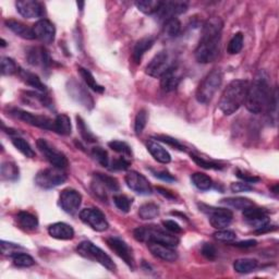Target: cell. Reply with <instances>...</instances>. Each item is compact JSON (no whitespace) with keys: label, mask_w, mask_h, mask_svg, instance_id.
<instances>
[{"label":"cell","mask_w":279,"mask_h":279,"mask_svg":"<svg viewBox=\"0 0 279 279\" xmlns=\"http://www.w3.org/2000/svg\"><path fill=\"white\" fill-rule=\"evenodd\" d=\"M230 190L235 192V193H240V192H248L253 190V186H251L248 182H233L230 186Z\"/></svg>","instance_id":"53"},{"label":"cell","mask_w":279,"mask_h":279,"mask_svg":"<svg viewBox=\"0 0 279 279\" xmlns=\"http://www.w3.org/2000/svg\"><path fill=\"white\" fill-rule=\"evenodd\" d=\"M243 40H245V38H243L242 33H237L233 35L229 44H228V53L230 55L239 54L243 48Z\"/></svg>","instance_id":"40"},{"label":"cell","mask_w":279,"mask_h":279,"mask_svg":"<svg viewBox=\"0 0 279 279\" xmlns=\"http://www.w3.org/2000/svg\"><path fill=\"white\" fill-rule=\"evenodd\" d=\"M187 10L186 1H163L161 6L156 13L157 18L166 22L167 20L176 18L179 14L185 13Z\"/></svg>","instance_id":"14"},{"label":"cell","mask_w":279,"mask_h":279,"mask_svg":"<svg viewBox=\"0 0 279 279\" xmlns=\"http://www.w3.org/2000/svg\"><path fill=\"white\" fill-rule=\"evenodd\" d=\"M130 161L126 160L124 157H119V158H116L111 161V163H109V166H111V170H126L130 167Z\"/></svg>","instance_id":"50"},{"label":"cell","mask_w":279,"mask_h":279,"mask_svg":"<svg viewBox=\"0 0 279 279\" xmlns=\"http://www.w3.org/2000/svg\"><path fill=\"white\" fill-rule=\"evenodd\" d=\"M148 150L151 155L160 164H169L171 161V156L168 151L165 150L163 146L157 143L155 141L148 142Z\"/></svg>","instance_id":"26"},{"label":"cell","mask_w":279,"mask_h":279,"mask_svg":"<svg viewBox=\"0 0 279 279\" xmlns=\"http://www.w3.org/2000/svg\"><path fill=\"white\" fill-rule=\"evenodd\" d=\"M180 30H181V23L179 21V19L172 18L164 22V33L168 37L178 36Z\"/></svg>","instance_id":"37"},{"label":"cell","mask_w":279,"mask_h":279,"mask_svg":"<svg viewBox=\"0 0 279 279\" xmlns=\"http://www.w3.org/2000/svg\"><path fill=\"white\" fill-rule=\"evenodd\" d=\"M272 91L268 77L261 71L251 84H248L245 105L252 114H261L270 104Z\"/></svg>","instance_id":"2"},{"label":"cell","mask_w":279,"mask_h":279,"mask_svg":"<svg viewBox=\"0 0 279 279\" xmlns=\"http://www.w3.org/2000/svg\"><path fill=\"white\" fill-rule=\"evenodd\" d=\"M50 237L58 240H71L74 237L73 228L64 222H56L48 227Z\"/></svg>","instance_id":"23"},{"label":"cell","mask_w":279,"mask_h":279,"mask_svg":"<svg viewBox=\"0 0 279 279\" xmlns=\"http://www.w3.org/2000/svg\"><path fill=\"white\" fill-rule=\"evenodd\" d=\"M108 247L113 250L120 258H123L126 265L133 268V256H132L131 248L120 238L110 237L106 239Z\"/></svg>","instance_id":"17"},{"label":"cell","mask_w":279,"mask_h":279,"mask_svg":"<svg viewBox=\"0 0 279 279\" xmlns=\"http://www.w3.org/2000/svg\"><path fill=\"white\" fill-rule=\"evenodd\" d=\"M56 133L60 135H70L71 131H72V126H71V120L67 115L62 114L56 117L54 120V130Z\"/></svg>","instance_id":"28"},{"label":"cell","mask_w":279,"mask_h":279,"mask_svg":"<svg viewBox=\"0 0 279 279\" xmlns=\"http://www.w3.org/2000/svg\"><path fill=\"white\" fill-rule=\"evenodd\" d=\"M0 174H1L2 179L4 180H17L19 178V168L18 166L11 163V161H6L1 165V168H0Z\"/></svg>","instance_id":"35"},{"label":"cell","mask_w":279,"mask_h":279,"mask_svg":"<svg viewBox=\"0 0 279 279\" xmlns=\"http://www.w3.org/2000/svg\"><path fill=\"white\" fill-rule=\"evenodd\" d=\"M169 62V56L167 52H160L151 60L146 67V73L153 78H161L167 70L171 67Z\"/></svg>","instance_id":"15"},{"label":"cell","mask_w":279,"mask_h":279,"mask_svg":"<svg viewBox=\"0 0 279 279\" xmlns=\"http://www.w3.org/2000/svg\"><path fill=\"white\" fill-rule=\"evenodd\" d=\"M17 220L19 226L24 230L33 231L38 227V220L36 216L29 212H20L17 215Z\"/></svg>","instance_id":"27"},{"label":"cell","mask_w":279,"mask_h":279,"mask_svg":"<svg viewBox=\"0 0 279 279\" xmlns=\"http://www.w3.org/2000/svg\"><path fill=\"white\" fill-rule=\"evenodd\" d=\"M68 92L71 97H72L75 101H78L85 108L92 109L94 107V100L92 96L90 95L88 91L85 90L83 85H81L79 82L75 80H71L68 82Z\"/></svg>","instance_id":"13"},{"label":"cell","mask_w":279,"mask_h":279,"mask_svg":"<svg viewBox=\"0 0 279 279\" xmlns=\"http://www.w3.org/2000/svg\"><path fill=\"white\" fill-rule=\"evenodd\" d=\"M181 81V75L178 73L176 65L172 64L171 67L161 75L160 78V88L165 92H172L175 91Z\"/></svg>","instance_id":"22"},{"label":"cell","mask_w":279,"mask_h":279,"mask_svg":"<svg viewBox=\"0 0 279 279\" xmlns=\"http://www.w3.org/2000/svg\"><path fill=\"white\" fill-rule=\"evenodd\" d=\"M163 225H164V227H165V229L167 230V231H169V232H171V233H180V232H182V228L177 224V222L175 221V220H164L163 221Z\"/></svg>","instance_id":"54"},{"label":"cell","mask_w":279,"mask_h":279,"mask_svg":"<svg viewBox=\"0 0 279 279\" xmlns=\"http://www.w3.org/2000/svg\"><path fill=\"white\" fill-rule=\"evenodd\" d=\"M33 33L35 38L39 39L44 44H52L55 40V25L47 19H40L33 25Z\"/></svg>","instance_id":"16"},{"label":"cell","mask_w":279,"mask_h":279,"mask_svg":"<svg viewBox=\"0 0 279 279\" xmlns=\"http://www.w3.org/2000/svg\"><path fill=\"white\" fill-rule=\"evenodd\" d=\"M191 158L193 159V161L196 165H199L200 167H202V168H205V169H222V166L220 164L216 163V161L205 159V158H203V157L196 156L194 154H191Z\"/></svg>","instance_id":"45"},{"label":"cell","mask_w":279,"mask_h":279,"mask_svg":"<svg viewBox=\"0 0 279 279\" xmlns=\"http://www.w3.org/2000/svg\"><path fill=\"white\" fill-rule=\"evenodd\" d=\"M214 238L216 240L225 243H230L236 240L237 235L236 232L232 230H227V229H219L214 233Z\"/></svg>","instance_id":"49"},{"label":"cell","mask_w":279,"mask_h":279,"mask_svg":"<svg viewBox=\"0 0 279 279\" xmlns=\"http://www.w3.org/2000/svg\"><path fill=\"white\" fill-rule=\"evenodd\" d=\"M82 203V195L77 190L67 187L62 191L59 196V204L62 209L68 214H75Z\"/></svg>","instance_id":"12"},{"label":"cell","mask_w":279,"mask_h":279,"mask_svg":"<svg viewBox=\"0 0 279 279\" xmlns=\"http://www.w3.org/2000/svg\"><path fill=\"white\" fill-rule=\"evenodd\" d=\"M67 174L59 168H46L37 172L35 177V182L38 186L45 190L54 189V187L62 185L67 180Z\"/></svg>","instance_id":"7"},{"label":"cell","mask_w":279,"mask_h":279,"mask_svg":"<svg viewBox=\"0 0 279 279\" xmlns=\"http://www.w3.org/2000/svg\"><path fill=\"white\" fill-rule=\"evenodd\" d=\"M1 43H2V44H1V46H2V47L6 46V42H4V39H1Z\"/></svg>","instance_id":"59"},{"label":"cell","mask_w":279,"mask_h":279,"mask_svg":"<svg viewBox=\"0 0 279 279\" xmlns=\"http://www.w3.org/2000/svg\"><path fill=\"white\" fill-rule=\"evenodd\" d=\"M125 184L136 194L140 195H151L153 193V189L150 181L138 171H130L125 175Z\"/></svg>","instance_id":"11"},{"label":"cell","mask_w":279,"mask_h":279,"mask_svg":"<svg viewBox=\"0 0 279 279\" xmlns=\"http://www.w3.org/2000/svg\"><path fill=\"white\" fill-rule=\"evenodd\" d=\"M224 74L220 69H214L206 75L196 90V99L202 104H209L222 83Z\"/></svg>","instance_id":"5"},{"label":"cell","mask_w":279,"mask_h":279,"mask_svg":"<svg viewBox=\"0 0 279 279\" xmlns=\"http://www.w3.org/2000/svg\"><path fill=\"white\" fill-rule=\"evenodd\" d=\"M80 219L84 224L89 225L93 230L98 232L106 231L109 227L104 213L98 209H94V207H90V209H84L81 211Z\"/></svg>","instance_id":"10"},{"label":"cell","mask_w":279,"mask_h":279,"mask_svg":"<svg viewBox=\"0 0 279 279\" xmlns=\"http://www.w3.org/2000/svg\"><path fill=\"white\" fill-rule=\"evenodd\" d=\"M210 222L215 229H225L231 224L233 214L228 209H212L210 211Z\"/></svg>","instance_id":"20"},{"label":"cell","mask_w":279,"mask_h":279,"mask_svg":"<svg viewBox=\"0 0 279 279\" xmlns=\"http://www.w3.org/2000/svg\"><path fill=\"white\" fill-rule=\"evenodd\" d=\"M159 215V207L155 203H145L139 209V216L143 220L154 219Z\"/></svg>","instance_id":"32"},{"label":"cell","mask_w":279,"mask_h":279,"mask_svg":"<svg viewBox=\"0 0 279 279\" xmlns=\"http://www.w3.org/2000/svg\"><path fill=\"white\" fill-rule=\"evenodd\" d=\"M163 1L159 0H139L135 1V6L141 12L145 14H156L161 6Z\"/></svg>","instance_id":"30"},{"label":"cell","mask_w":279,"mask_h":279,"mask_svg":"<svg viewBox=\"0 0 279 279\" xmlns=\"http://www.w3.org/2000/svg\"><path fill=\"white\" fill-rule=\"evenodd\" d=\"M77 124H78V129L81 136H82V139L88 142V143H94L96 141V138L94 136V134L91 132L88 128V125H86L85 121L81 118L80 116L77 117Z\"/></svg>","instance_id":"41"},{"label":"cell","mask_w":279,"mask_h":279,"mask_svg":"<svg viewBox=\"0 0 279 279\" xmlns=\"http://www.w3.org/2000/svg\"><path fill=\"white\" fill-rule=\"evenodd\" d=\"M221 204H225L236 210L245 211L254 205V203L251 200L246 199V197H227V199L221 200Z\"/></svg>","instance_id":"31"},{"label":"cell","mask_w":279,"mask_h":279,"mask_svg":"<svg viewBox=\"0 0 279 279\" xmlns=\"http://www.w3.org/2000/svg\"><path fill=\"white\" fill-rule=\"evenodd\" d=\"M191 180L192 184L200 191H209L213 186L212 179L207 175L203 174V172H195V174L191 176Z\"/></svg>","instance_id":"33"},{"label":"cell","mask_w":279,"mask_h":279,"mask_svg":"<svg viewBox=\"0 0 279 279\" xmlns=\"http://www.w3.org/2000/svg\"><path fill=\"white\" fill-rule=\"evenodd\" d=\"M133 236L135 240L145 243H161V245L176 248L179 245V238L171 232L160 229L157 226H143L134 229Z\"/></svg>","instance_id":"4"},{"label":"cell","mask_w":279,"mask_h":279,"mask_svg":"<svg viewBox=\"0 0 279 279\" xmlns=\"http://www.w3.org/2000/svg\"><path fill=\"white\" fill-rule=\"evenodd\" d=\"M36 145L40 153L49 161L50 165H53L56 168L59 169L67 168L69 165L67 157H65V155L62 154V152H59L58 150H56L54 146L50 145L46 140L38 139Z\"/></svg>","instance_id":"8"},{"label":"cell","mask_w":279,"mask_h":279,"mask_svg":"<svg viewBox=\"0 0 279 279\" xmlns=\"http://www.w3.org/2000/svg\"><path fill=\"white\" fill-rule=\"evenodd\" d=\"M222 29L224 22L218 17L210 18L203 24L200 42L194 52L197 62L210 63L217 58L219 54Z\"/></svg>","instance_id":"1"},{"label":"cell","mask_w":279,"mask_h":279,"mask_svg":"<svg viewBox=\"0 0 279 279\" xmlns=\"http://www.w3.org/2000/svg\"><path fill=\"white\" fill-rule=\"evenodd\" d=\"M109 148L117 152V153H119L121 155H124L125 157H130L132 155V152H131V148L130 146L125 143V142L123 141H111L108 143Z\"/></svg>","instance_id":"43"},{"label":"cell","mask_w":279,"mask_h":279,"mask_svg":"<svg viewBox=\"0 0 279 279\" xmlns=\"http://www.w3.org/2000/svg\"><path fill=\"white\" fill-rule=\"evenodd\" d=\"M10 114L13 116L14 118H17L19 120L23 121L25 124H29L34 126H37L40 129L45 130H54V120L46 116L42 115H35L32 113H29V111H25L19 108H13L10 110Z\"/></svg>","instance_id":"9"},{"label":"cell","mask_w":279,"mask_h":279,"mask_svg":"<svg viewBox=\"0 0 279 279\" xmlns=\"http://www.w3.org/2000/svg\"><path fill=\"white\" fill-rule=\"evenodd\" d=\"M237 176L239 177V178L245 180V182H248V184H254V182L260 181V178H257V177H254V176H246L245 174H242V172H240V171L237 172Z\"/></svg>","instance_id":"56"},{"label":"cell","mask_w":279,"mask_h":279,"mask_svg":"<svg viewBox=\"0 0 279 279\" xmlns=\"http://www.w3.org/2000/svg\"><path fill=\"white\" fill-rule=\"evenodd\" d=\"M13 264L18 267H31L35 264L34 258L27 253H14L12 255Z\"/></svg>","instance_id":"39"},{"label":"cell","mask_w":279,"mask_h":279,"mask_svg":"<svg viewBox=\"0 0 279 279\" xmlns=\"http://www.w3.org/2000/svg\"><path fill=\"white\" fill-rule=\"evenodd\" d=\"M22 78L29 85H31L32 88L36 89L37 91H39V92H45V91H46V86L42 83V81L39 80L37 75L30 73V72H24L23 71Z\"/></svg>","instance_id":"42"},{"label":"cell","mask_w":279,"mask_h":279,"mask_svg":"<svg viewBox=\"0 0 279 279\" xmlns=\"http://www.w3.org/2000/svg\"><path fill=\"white\" fill-rule=\"evenodd\" d=\"M83 6H84V2H78V7H80L81 10H82Z\"/></svg>","instance_id":"58"},{"label":"cell","mask_w":279,"mask_h":279,"mask_svg":"<svg viewBox=\"0 0 279 279\" xmlns=\"http://www.w3.org/2000/svg\"><path fill=\"white\" fill-rule=\"evenodd\" d=\"M148 247L152 254L165 262H176L178 260V253L175 250V248L155 242L148 243Z\"/></svg>","instance_id":"21"},{"label":"cell","mask_w":279,"mask_h":279,"mask_svg":"<svg viewBox=\"0 0 279 279\" xmlns=\"http://www.w3.org/2000/svg\"><path fill=\"white\" fill-rule=\"evenodd\" d=\"M114 203L121 212L128 213L132 205V200H130L128 196H125L124 194H117L114 196Z\"/></svg>","instance_id":"48"},{"label":"cell","mask_w":279,"mask_h":279,"mask_svg":"<svg viewBox=\"0 0 279 279\" xmlns=\"http://www.w3.org/2000/svg\"><path fill=\"white\" fill-rule=\"evenodd\" d=\"M248 84L247 80H233L228 84L219 100V109L222 114L230 116L245 104Z\"/></svg>","instance_id":"3"},{"label":"cell","mask_w":279,"mask_h":279,"mask_svg":"<svg viewBox=\"0 0 279 279\" xmlns=\"http://www.w3.org/2000/svg\"><path fill=\"white\" fill-rule=\"evenodd\" d=\"M146 123H148V111L145 109H141L135 117L134 130L136 134H141L143 132L146 126Z\"/></svg>","instance_id":"47"},{"label":"cell","mask_w":279,"mask_h":279,"mask_svg":"<svg viewBox=\"0 0 279 279\" xmlns=\"http://www.w3.org/2000/svg\"><path fill=\"white\" fill-rule=\"evenodd\" d=\"M6 25L9 30L18 35V36L22 37L24 39H34L35 35L33 33V29L29 28L28 25L24 23L17 21V20H7Z\"/></svg>","instance_id":"25"},{"label":"cell","mask_w":279,"mask_h":279,"mask_svg":"<svg viewBox=\"0 0 279 279\" xmlns=\"http://www.w3.org/2000/svg\"><path fill=\"white\" fill-rule=\"evenodd\" d=\"M154 43H155V38L152 36L141 38L140 40L136 42L135 46L133 48V53H132V59H133V62L136 64H139L141 62V60L142 58H143L144 54L148 52L149 49L153 47Z\"/></svg>","instance_id":"24"},{"label":"cell","mask_w":279,"mask_h":279,"mask_svg":"<svg viewBox=\"0 0 279 279\" xmlns=\"http://www.w3.org/2000/svg\"><path fill=\"white\" fill-rule=\"evenodd\" d=\"M12 144L14 148H16L20 153H22L25 157H28V158H34L35 157V152L32 149V146L30 145L27 141L22 138H13L12 139Z\"/></svg>","instance_id":"36"},{"label":"cell","mask_w":279,"mask_h":279,"mask_svg":"<svg viewBox=\"0 0 279 279\" xmlns=\"http://www.w3.org/2000/svg\"><path fill=\"white\" fill-rule=\"evenodd\" d=\"M256 241L255 240H247V241H241L236 243V247L239 248H251V247H255L256 246Z\"/></svg>","instance_id":"57"},{"label":"cell","mask_w":279,"mask_h":279,"mask_svg":"<svg viewBox=\"0 0 279 279\" xmlns=\"http://www.w3.org/2000/svg\"><path fill=\"white\" fill-rule=\"evenodd\" d=\"M16 7L18 12L21 14L23 18L27 19H35L40 18L44 14V6L35 0H20L16 2Z\"/></svg>","instance_id":"19"},{"label":"cell","mask_w":279,"mask_h":279,"mask_svg":"<svg viewBox=\"0 0 279 279\" xmlns=\"http://www.w3.org/2000/svg\"><path fill=\"white\" fill-rule=\"evenodd\" d=\"M78 70H79L80 75L82 77V79L84 80V82L86 83V85H88L90 89H92L93 91H95V92H97V93H103L104 92L105 89L101 85H99L97 82H96L94 75L91 73V71H89L88 69H85V68H82V67H80Z\"/></svg>","instance_id":"34"},{"label":"cell","mask_w":279,"mask_h":279,"mask_svg":"<svg viewBox=\"0 0 279 279\" xmlns=\"http://www.w3.org/2000/svg\"><path fill=\"white\" fill-rule=\"evenodd\" d=\"M258 262L254 258H239L233 263V270L239 274H248L255 271Z\"/></svg>","instance_id":"29"},{"label":"cell","mask_w":279,"mask_h":279,"mask_svg":"<svg viewBox=\"0 0 279 279\" xmlns=\"http://www.w3.org/2000/svg\"><path fill=\"white\" fill-rule=\"evenodd\" d=\"M156 139H157V140H159L160 142H164V143L168 144V145L172 146V148H175V149L179 150V151H181V152H185V151H186V148H185L184 145H182V144L180 143V142H178L177 140L170 138V136H167V135H159V136H157Z\"/></svg>","instance_id":"51"},{"label":"cell","mask_w":279,"mask_h":279,"mask_svg":"<svg viewBox=\"0 0 279 279\" xmlns=\"http://www.w3.org/2000/svg\"><path fill=\"white\" fill-rule=\"evenodd\" d=\"M18 65L14 60L9 57L1 58V73L3 75H12L18 72Z\"/></svg>","instance_id":"44"},{"label":"cell","mask_w":279,"mask_h":279,"mask_svg":"<svg viewBox=\"0 0 279 279\" xmlns=\"http://www.w3.org/2000/svg\"><path fill=\"white\" fill-rule=\"evenodd\" d=\"M94 175H95V178L99 180L101 184H103L106 187H107L108 190L114 191V192L119 191V189H120L119 182L116 178H114V177L108 176V175H104V174H99V172H97V174H94Z\"/></svg>","instance_id":"38"},{"label":"cell","mask_w":279,"mask_h":279,"mask_svg":"<svg viewBox=\"0 0 279 279\" xmlns=\"http://www.w3.org/2000/svg\"><path fill=\"white\" fill-rule=\"evenodd\" d=\"M92 156L95 158V160H97V163H99L103 167H109V157L107 152H106L103 148H99V146H95L92 149Z\"/></svg>","instance_id":"46"},{"label":"cell","mask_w":279,"mask_h":279,"mask_svg":"<svg viewBox=\"0 0 279 279\" xmlns=\"http://www.w3.org/2000/svg\"><path fill=\"white\" fill-rule=\"evenodd\" d=\"M77 250L81 256L99 263L100 265H103L104 267L107 268L108 271L114 272L116 270V265L114 261L111 260V257L107 254V253H105L103 250H101L100 248L93 245L92 242L90 241L81 242L78 246Z\"/></svg>","instance_id":"6"},{"label":"cell","mask_w":279,"mask_h":279,"mask_svg":"<svg viewBox=\"0 0 279 279\" xmlns=\"http://www.w3.org/2000/svg\"><path fill=\"white\" fill-rule=\"evenodd\" d=\"M153 174L157 178H159L164 181H175L176 179L172 177L169 172L167 171H153Z\"/></svg>","instance_id":"55"},{"label":"cell","mask_w":279,"mask_h":279,"mask_svg":"<svg viewBox=\"0 0 279 279\" xmlns=\"http://www.w3.org/2000/svg\"><path fill=\"white\" fill-rule=\"evenodd\" d=\"M243 217L248 224L255 229H260L263 226L270 224L267 212L260 207H254V205L243 211Z\"/></svg>","instance_id":"18"},{"label":"cell","mask_w":279,"mask_h":279,"mask_svg":"<svg viewBox=\"0 0 279 279\" xmlns=\"http://www.w3.org/2000/svg\"><path fill=\"white\" fill-rule=\"evenodd\" d=\"M202 254L204 255L207 260L214 261L217 256V250L214 246L211 245V243H205L202 248Z\"/></svg>","instance_id":"52"}]
</instances>
